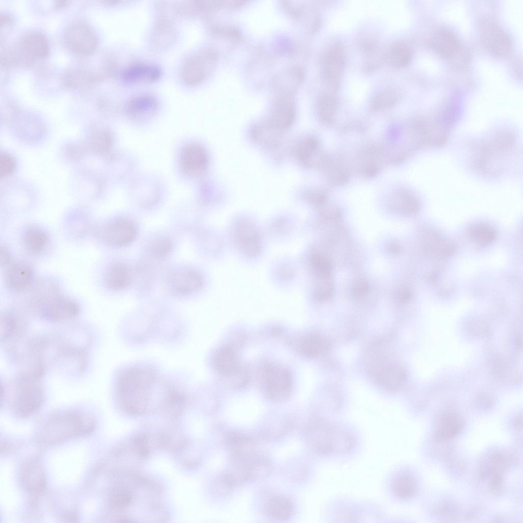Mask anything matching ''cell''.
Returning a JSON list of instances; mask_svg holds the SVG:
<instances>
[{"label":"cell","mask_w":523,"mask_h":523,"mask_svg":"<svg viewBox=\"0 0 523 523\" xmlns=\"http://www.w3.org/2000/svg\"><path fill=\"white\" fill-rule=\"evenodd\" d=\"M305 198L310 203L315 205H320L324 203L326 199L324 193L316 191L307 192L305 194Z\"/></svg>","instance_id":"41"},{"label":"cell","mask_w":523,"mask_h":523,"mask_svg":"<svg viewBox=\"0 0 523 523\" xmlns=\"http://www.w3.org/2000/svg\"><path fill=\"white\" fill-rule=\"evenodd\" d=\"M112 141L110 132L105 129H100L92 133L87 145L92 152L102 155L107 153L110 150Z\"/></svg>","instance_id":"26"},{"label":"cell","mask_w":523,"mask_h":523,"mask_svg":"<svg viewBox=\"0 0 523 523\" xmlns=\"http://www.w3.org/2000/svg\"><path fill=\"white\" fill-rule=\"evenodd\" d=\"M161 76V70L153 64L139 63L134 64L126 68L122 73L125 82L141 84L156 81Z\"/></svg>","instance_id":"16"},{"label":"cell","mask_w":523,"mask_h":523,"mask_svg":"<svg viewBox=\"0 0 523 523\" xmlns=\"http://www.w3.org/2000/svg\"><path fill=\"white\" fill-rule=\"evenodd\" d=\"M97 233L102 241L114 246L130 244L134 241L137 234L133 223L123 218L114 219L102 225Z\"/></svg>","instance_id":"8"},{"label":"cell","mask_w":523,"mask_h":523,"mask_svg":"<svg viewBox=\"0 0 523 523\" xmlns=\"http://www.w3.org/2000/svg\"><path fill=\"white\" fill-rule=\"evenodd\" d=\"M470 236L481 244H487L492 241L496 235L494 230L486 224H479L470 230Z\"/></svg>","instance_id":"34"},{"label":"cell","mask_w":523,"mask_h":523,"mask_svg":"<svg viewBox=\"0 0 523 523\" xmlns=\"http://www.w3.org/2000/svg\"><path fill=\"white\" fill-rule=\"evenodd\" d=\"M391 486L393 493L400 498H410L416 491L415 482L407 473H401L396 476Z\"/></svg>","instance_id":"28"},{"label":"cell","mask_w":523,"mask_h":523,"mask_svg":"<svg viewBox=\"0 0 523 523\" xmlns=\"http://www.w3.org/2000/svg\"><path fill=\"white\" fill-rule=\"evenodd\" d=\"M479 28L482 42L491 53L500 57H506L510 54L511 39L498 24L486 19L481 22Z\"/></svg>","instance_id":"7"},{"label":"cell","mask_w":523,"mask_h":523,"mask_svg":"<svg viewBox=\"0 0 523 523\" xmlns=\"http://www.w3.org/2000/svg\"><path fill=\"white\" fill-rule=\"evenodd\" d=\"M411 294L410 292L407 290H403L401 291L399 295V299L401 302H406L410 298Z\"/></svg>","instance_id":"44"},{"label":"cell","mask_w":523,"mask_h":523,"mask_svg":"<svg viewBox=\"0 0 523 523\" xmlns=\"http://www.w3.org/2000/svg\"><path fill=\"white\" fill-rule=\"evenodd\" d=\"M265 511L272 518L283 520L290 517L292 507L288 500L276 496L272 497L268 501L265 507Z\"/></svg>","instance_id":"27"},{"label":"cell","mask_w":523,"mask_h":523,"mask_svg":"<svg viewBox=\"0 0 523 523\" xmlns=\"http://www.w3.org/2000/svg\"><path fill=\"white\" fill-rule=\"evenodd\" d=\"M368 289V283L366 280H358L352 287V294L355 298H362L367 293Z\"/></svg>","instance_id":"40"},{"label":"cell","mask_w":523,"mask_h":523,"mask_svg":"<svg viewBox=\"0 0 523 523\" xmlns=\"http://www.w3.org/2000/svg\"><path fill=\"white\" fill-rule=\"evenodd\" d=\"M48 396L44 377L13 373L1 378L2 405L15 415L25 418L37 412Z\"/></svg>","instance_id":"3"},{"label":"cell","mask_w":523,"mask_h":523,"mask_svg":"<svg viewBox=\"0 0 523 523\" xmlns=\"http://www.w3.org/2000/svg\"><path fill=\"white\" fill-rule=\"evenodd\" d=\"M168 283L174 293L179 295H188L201 290L204 280L201 274L197 271L178 270L170 274Z\"/></svg>","instance_id":"13"},{"label":"cell","mask_w":523,"mask_h":523,"mask_svg":"<svg viewBox=\"0 0 523 523\" xmlns=\"http://www.w3.org/2000/svg\"><path fill=\"white\" fill-rule=\"evenodd\" d=\"M390 249L392 253H398L400 251V247L396 243H393L390 245Z\"/></svg>","instance_id":"45"},{"label":"cell","mask_w":523,"mask_h":523,"mask_svg":"<svg viewBox=\"0 0 523 523\" xmlns=\"http://www.w3.org/2000/svg\"><path fill=\"white\" fill-rule=\"evenodd\" d=\"M397 101L395 92L392 90H385L373 99L372 109L377 110L385 109L393 105Z\"/></svg>","instance_id":"35"},{"label":"cell","mask_w":523,"mask_h":523,"mask_svg":"<svg viewBox=\"0 0 523 523\" xmlns=\"http://www.w3.org/2000/svg\"><path fill=\"white\" fill-rule=\"evenodd\" d=\"M65 45L72 52L80 56H88L96 50L98 40L91 27L82 21L68 26L64 35Z\"/></svg>","instance_id":"6"},{"label":"cell","mask_w":523,"mask_h":523,"mask_svg":"<svg viewBox=\"0 0 523 523\" xmlns=\"http://www.w3.org/2000/svg\"><path fill=\"white\" fill-rule=\"evenodd\" d=\"M234 229V241L241 252L248 258L257 256L263 246L260 233L256 225L243 221Z\"/></svg>","instance_id":"11"},{"label":"cell","mask_w":523,"mask_h":523,"mask_svg":"<svg viewBox=\"0 0 523 523\" xmlns=\"http://www.w3.org/2000/svg\"><path fill=\"white\" fill-rule=\"evenodd\" d=\"M31 319L26 312L11 308L1 314V344L6 343L31 330Z\"/></svg>","instance_id":"10"},{"label":"cell","mask_w":523,"mask_h":523,"mask_svg":"<svg viewBox=\"0 0 523 523\" xmlns=\"http://www.w3.org/2000/svg\"><path fill=\"white\" fill-rule=\"evenodd\" d=\"M16 161L14 158L7 153H1L0 156L1 177H6L13 173L16 169Z\"/></svg>","instance_id":"39"},{"label":"cell","mask_w":523,"mask_h":523,"mask_svg":"<svg viewBox=\"0 0 523 523\" xmlns=\"http://www.w3.org/2000/svg\"><path fill=\"white\" fill-rule=\"evenodd\" d=\"M33 278L32 269L27 264L18 262L11 265L6 273L9 288L15 292H21L31 284Z\"/></svg>","instance_id":"18"},{"label":"cell","mask_w":523,"mask_h":523,"mask_svg":"<svg viewBox=\"0 0 523 523\" xmlns=\"http://www.w3.org/2000/svg\"><path fill=\"white\" fill-rule=\"evenodd\" d=\"M208 54L204 51L195 52L187 58L181 69L182 80L187 85L194 86L201 82L206 73L209 61Z\"/></svg>","instance_id":"14"},{"label":"cell","mask_w":523,"mask_h":523,"mask_svg":"<svg viewBox=\"0 0 523 523\" xmlns=\"http://www.w3.org/2000/svg\"><path fill=\"white\" fill-rule=\"evenodd\" d=\"M80 313V307L75 301L59 294L51 298L32 313L41 321L55 325L72 322Z\"/></svg>","instance_id":"5"},{"label":"cell","mask_w":523,"mask_h":523,"mask_svg":"<svg viewBox=\"0 0 523 523\" xmlns=\"http://www.w3.org/2000/svg\"><path fill=\"white\" fill-rule=\"evenodd\" d=\"M331 343L328 339L321 336L307 338L304 344L305 353L309 356H317L328 351Z\"/></svg>","instance_id":"31"},{"label":"cell","mask_w":523,"mask_h":523,"mask_svg":"<svg viewBox=\"0 0 523 523\" xmlns=\"http://www.w3.org/2000/svg\"><path fill=\"white\" fill-rule=\"evenodd\" d=\"M305 433L311 445L321 454H345L353 445L350 435L326 422L318 421L311 424L306 428Z\"/></svg>","instance_id":"4"},{"label":"cell","mask_w":523,"mask_h":523,"mask_svg":"<svg viewBox=\"0 0 523 523\" xmlns=\"http://www.w3.org/2000/svg\"><path fill=\"white\" fill-rule=\"evenodd\" d=\"M16 51L20 63L29 65L36 59H43L47 56L49 52L48 40L40 33H30L21 38Z\"/></svg>","instance_id":"12"},{"label":"cell","mask_w":523,"mask_h":523,"mask_svg":"<svg viewBox=\"0 0 523 523\" xmlns=\"http://www.w3.org/2000/svg\"><path fill=\"white\" fill-rule=\"evenodd\" d=\"M180 164L182 171L189 177L202 178L208 166V155L205 149L196 143L187 144L181 151Z\"/></svg>","instance_id":"9"},{"label":"cell","mask_w":523,"mask_h":523,"mask_svg":"<svg viewBox=\"0 0 523 523\" xmlns=\"http://www.w3.org/2000/svg\"><path fill=\"white\" fill-rule=\"evenodd\" d=\"M10 253L6 246H3L1 249V265L4 266L8 264L10 259Z\"/></svg>","instance_id":"43"},{"label":"cell","mask_w":523,"mask_h":523,"mask_svg":"<svg viewBox=\"0 0 523 523\" xmlns=\"http://www.w3.org/2000/svg\"><path fill=\"white\" fill-rule=\"evenodd\" d=\"M135 274L126 264L115 263L107 268L105 275V281L111 289L121 290L130 284Z\"/></svg>","instance_id":"19"},{"label":"cell","mask_w":523,"mask_h":523,"mask_svg":"<svg viewBox=\"0 0 523 523\" xmlns=\"http://www.w3.org/2000/svg\"><path fill=\"white\" fill-rule=\"evenodd\" d=\"M312 262L320 277L329 276L331 271V265L326 256L320 253H314L312 256Z\"/></svg>","instance_id":"37"},{"label":"cell","mask_w":523,"mask_h":523,"mask_svg":"<svg viewBox=\"0 0 523 523\" xmlns=\"http://www.w3.org/2000/svg\"><path fill=\"white\" fill-rule=\"evenodd\" d=\"M324 65L328 81L332 85L336 86L343 68V51L340 45L336 44L329 47L325 55Z\"/></svg>","instance_id":"20"},{"label":"cell","mask_w":523,"mask_h":523,"mask_svg":"<svg viewBox=\"0 0 523 523\" xmlns=\"http://www.w3.org/2000/svg\"><path fill=\"white\" fill-rule=\"evenodd\" d=\"M406 375L402 368L398 366L389 365L377 369L376 378L383 386L391 389H395L404 382Z\"/></svg>","instance_id":"21"},{"label":"cell","mask_w":523,"mask_h":523,"mask_svg":"<svg viewBox=\"0 0 523 523\" xmlns=\"http://www.w3.org/2000/svg\"><path fill=\"white\" fill-rule=\"evenodd\" d=\"M282 131L267 122L258 125L252 130L253 139L266 147L276 145L279 141Z\"/></svg>","instance_id":"23"},{"label":"cell","mask_w":523,"mask_h":523,"mask_svg":"<svg viewBox=\"0 0 523 523\" xmlns=\"http://www.w3.org/2000/svg\"><path fill=\"white\" fill-rule=\"evenodd\" d=\"M1 33H5L11 28L12 20L10 17L6 14H1L0 16Z\"/></svg>","instance_id":"42"},{"label":"cell","mask_w":523,"mask_h":523,"mask_svg":"<svg viewBox=\"0 0 523 523\" xmlns=\"http://www.w3.org/2000/svg\"><path fill=\"white\" fill-rule=\"evenodd\" d=\"M185 401V394L181 390L171 387L165 394L162 403L166 413L174 416L181 413L184 408Z\"/></svg>","instance_id":"25"},{"label":"cell","mask_w":523,"mask_h":523,"mask_svg":"<svg viewBox=\"0 0 523 523\" xmlns=\"http://www.w3.org/2000/svg\"><path fill=\"white\" fill-rule=\"evenodd\" d=\"M295 153L298 160L304 165H317L321 162L319 145L313 138L302 140L296 148Z\"/></svg>","instance_id":"22"},{"label":"cell","mask_w":523,"mask_h":523,"mask_svg":"<svg viewBox=\"0 0 523 523\" xmlns=\"http://www.w3.org/2000/svg\"><path fill=\"white\" fill-rule=\"evenodd\" d=\"M430 45L435 53L445 59L453 57L459 49L456 36L447 29H440L434 32L430 39Z\"/></svg>","instance_id":"17"},{"label":"cell","mask_w":523,"mask_h":523,"mask_svg":"<svg viewBox=\"0 0 523 523\" xmlns=\"http://www.w3.org/2000/svg\"><path fill=\"white\" fill-rule=\"evenodd\" d=\"M462 426L458 415L450 411L443 413L440 417L438 432L442 438H450L457 434Z\"/></svg>","instance_id":"29"},{"label":"cell","mask_w":523,"mask_h":523,"mask_svg":"<svg viewBox=\"0 0 523 523\" xmlns=\"http://www.w3.org/2000/svg\"><path fill=\"white\" fill-rule=\"evenodd\" d=\"M172 244L169 239L165 237L155 240L150 246V252L156 258L161 259L167 256L172 250Z\"/></svg>","instance_id":"36"},{"label":"cell","mask_w":523,"mask_h":523,"mask_svg":"<svg viewBox=\"0 0 523 523\" xmlns=\"http://www.w3.org/2000/svg\"><path fill=\"white\" fill-rule=\"evenodd\" d=\"M23 241L30 251L37 253L43 250L47 245L49 236L43 229L37 226H31L25 231Z\"/></svg>","instance_id":"24"},{"label":"cell","mask_w":523,"mask_h":523,"mask_svg":"<svg viewBox=\"0 0 523 523\" xmlns=\"http://www.w3.org/2000/svg\"><path fill=\"white\" fill-rule=\"evenodd\" d=\"M158 108L157 100L149 95H142L132 99L127 104L126 112L132 120L144 122L155 115Z\"/></svg>","instance_id":"15"},{"label":"cell","mask_w":523,"mask_h":523,"mask_svg":"<svg viewBox=\"0 0 523 523\" xmlns=\"http://www.w3.org/2000/svg\"><path fill=\"white\" fill-rule=\"evenodd\" d=\"M155 372L147 367L134 366L122 371L114 381V393L121 408L132 415L147 413L154 396Z\"/></svg>","instance_id":"2"},{"label":"cell","mask_w":523,"mask_h":523,"mask_svg":"<svg viewBox=\"0 0 523 523\" xmlns=\"http://www.w3.org/2000/svg\"><path fill=\"white\" fill-rule=\"evenodd\" d=\"M411 58L412 53L410 49L403 43L395 44L389 50L387 55L390 64L397 68L408 65Z\"/></svg>","instance_id":"30"},{"label":"cell","mask_w":523,"mask_h":523,"mask_svg":"<svg viewBox=\"0 0 523 523\" xmlns=\"http://www.w3.org/2000/svg\"><path fill=\"white\" fill-rule=\"evenodd\" d=\"M72 322L58 325L46 332L49 370L69 379L87 373L96 339L92 327Z\"/></svg>","instance_id":"1"},{"label":"cell","mask_w":523,"mask_h":523,"mask_svg":"<svg viewBox=\"0 0 523 523\" xmlns=\"http://www.w3.org/2000/svg\"><path fill=\"white\" fill-rule=\"evenodd\" d=\"M327 277H320L321 279L314 291V297L318 301H324L332 294L334 287Z\"/></svg>","instance_id":"38"},{"label":"cell","mask_w":523,"mask_h":523,"mask_svg":"<svg viewBox=\"0 0 523 523\" xmlns=\"http://www.w3.org/2000/svg\"><path fill=\"white\" fill-rule=\"evenodd\" d=\"M337 102L334 98L328 95L322 96L319 101L318 112L321 120L329 123L332 120L336 111Z\"/></svg>","instance_id":"32"},{"label":"cell","mask_w":523,"mask_h":523,"mask_svg":"<svg viewBox=\"0 0 523 523\" xmlns=\"http://www.w3.org/2000/svg\"><path fill=\"white\" fill-rule=\"evenodd\" d=\"M97 77L82 70L68 72L63 77L64 85L69 87H75L89 82H93Z\"/></svg>","instance_id":"33"}]
</instances>
